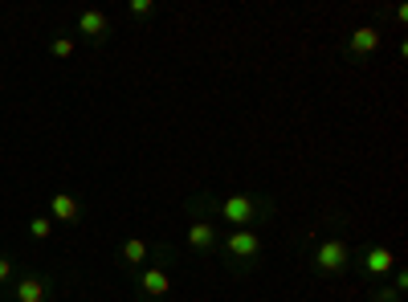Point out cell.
Segmentation results:
<instances>
[{"label": "cell", "mask_w": 408, "mask_h": 302, "mask_svg": "<svg viewBox=\"0 0 408 302\" xmlns=\"http://www.w3.org/2000/svg\"><path fill=\"white\" fill-rule=\"evenodd\" d=\"M151 8H155V4H151V0H131V13H135V17H147V13H151Z\"/></svg>", "instance_id": "cell-16"}, {"label": "cell", "mask_w": 408, "mask_h": 302, "mask_svg": "<svg viewBox=\"0 0 408 302\" xmlns=\"http://www.w3.org/2000/svg\"><path fill=\"white\" fill-rule=\"evenodd\" d=\"M360 257V266H363V274H372V278H384V274H392L396 270V257H392V249L388 245H367Z\"/></svg>", "instance_id": "cell-4"}, {"label": "cell", "mask_w": 408, "mask_h": 302, "mask_svg": "<svg viewBox=\"0 0 408 302\" xmlns=\"http://www.w3.org/2000/svg\"><path fill=\"white\" fill-rule=\"evenodd\" d=\"M392 290H396V294H405L408 290V274L405 270H392Z\"/></svg>", "instance_id": "cell-15"}, {"label": "cell", "mask_w": 408, "mask_h": 302, "mask_svg": "<svg viewBox=\"0 0 408 302\" xmlns=\"http://www.w3.org/2000/svg\"><path fill=\"white\" fill-rule=\"evenodd\" d=\"M49 53H53V57H70V53H73V41H70V37H57V41L49 46Z\"/></svg>", "instance_id": "cell-13"}, {"label": "cell", "mask_w": 408, "mask_h": 302, "mask_svg": "<svg viewBox=\"0 0 408 302\" xmlns=\"http://www.w3.org/2000/svg\"><path fill=\"white\" fill-rule=\"evenodd\" d=\"M216 249H225V257L237 266H253L262 257V237H258V229H229Z\"/></svg>", "instance_id": "cell-3"}, {"label": "cell", "mask_w": 408, "mask_h": 302, "mask_svg": "<svg viewBox=\"0 0 408 302\" xmlns=\"http://www.w3.org/2000/svg\"><path fill=\"white\" fill-rule=\"evenodd\" d=\"M119 257H122V266H131V270H135V266H143L147 257H151V245H147L143 237H127V241H122V249H119Z\"/></svg>", "instance_id": "cell-10"}, {"label": "cell", "mask_w": 408, "mask_h": 302, "mask_svg": "<svg viewBox=\"0 0 408 302\" xmlns=\"http://www.w3.org/2000/svg\"><path fill=\"white\" fill-rule=\"evenodd\" d=\"M376 49H380V29H376V25L351 29V37H347V53H351V57H367V53H376Z\"/></svg>", "instance_id": "cell-7"}, {"label": "cell", "mask_w": 408, "mask_h": 302, "mask_svg": "<svg viewBox=\"0 0 408 302\" xmlns=\"http://www.w3.org/2000/svg\"><path fill=\"white\" fill-rule=\"evenodd\" d=\"M78 196H70V192H57L53 200H49V217L53 221H62V225H70V221H78Z\"/></svg>", "instance_id": "cell-8"}, {"label": "cell", "mask_w": 408, "mask_h": 302, "mask_svg": "<svg viewBox=\"0 0 408 302\" xmlns=\"http://www.w3.org/2000/svg\"><path fill=\"white\" fill-rule=\"evenodd\" d=\"M29 233H33L37 241H45L49 233H53V221H49V217H37V221H29Z\"/></svg>", "instance_id": "cell-12"}, {"label": "cell", "mask_w": 408, "mask_h": 302, "mask_svg": "<svg viewBox=\"0 0 408 302\" xmlns=\"http://www.w3.org/2000/svg\"><path fill=\"white\" fill-rule=\"evenodd\" d=\"M372 302H400V294L388 290V286H380V290H372Z\"/></svg>", "instance_id": "cell-14"}, {"label": "cell", "mask_w": 408, "mask_h": 302, "mask_svg": "<svg viewBox=\"0 0 408 302\" xmlns=\"http://www.w3.org/2000/svg\"><path fill=\"white\" fill-rule=\"evenodd\" d=\"M13 278V261H8V257H0V282H8Z\"/></svg>", "instance_id": "cell-17"}, {"label": "cell", "mask_w": 408, "mask_h": 302, "mask_svg": "<svg viewBox=\"0 0 408 302\" xmlns=\"http://www.w3.org/2000/svg\"><path fill=\"white\" fill-rule=\"evenodd\" d=\"M78 29H82L86 37H94V41H102V37L111 33V21H106V13H98V8H86V13L78 17Z\"/></svg>", "instance_id": "cell-9"}, {"label": "cell", "mask_w": 408, "mask_h": 302, "mask_svg": "<svg viewBox=\"0 0 408 302\" xmlns=\"http://www.w3.org/2000/svg\"><path fill=\"white\" fill-rule=\"evenodd\" d=\"M192 209H209L216 212L225 225L233 229H253L258 217L269 212V200L265 196H253V192H233V196H220V200H192Z\"/></svg>", "instance_id": "cell-1"}, {"label": "cell", "mask_w": 408, "mask_h": 302, "mask_svg": "<svg viewBox=\"0 0 408 302\" xmlns=\"http://www.w3.org/2000/svg\"><path fill=\"white\" fill-rule=\"evenodd\" d=\"M216 245H220V233H216L213 221H192L188 225V249L192 254H216Z\"/></svg>", "instance_id": "cell-5"}, {"label": "cell", "mask_w": 408, "mask_h": 302, "mask_svg": "<svg viewBox=\"0 0 408 302\" xmlns=\"http://www.w3.org/2000/svg\"><path fill=\"white\" fill-rule=\"evenodd\" d=\"M351 261H356V249H351L347 237H327V241H318V249H314V270H318V274H343Z\"/></svg>", "instance_id": "cell-2"}, {"label": "cell", "mask_w": 408, "mask_h": 302, "mask_svg": "<svg viewBox=\"0 0 408 302\" xmlns=\"http://www.w3.org/2000/svg\"><path fill=\"white\" fill-rule=\"evenodd\" d=\"M17 302H45V282L41 278H21L17 282Z\"/></svg>", "instance_id": "cell-11"}, {"label": "cell", "mask_w": 408, "mask_h": 302, "mask_svg": "<svg viewBox=\"0 0 408 302\" xmlns=\"http://www.w3.org/2000/svg\"><path fill=\"white\" fill-rule=\"evenodd\" d=\"M139 290H143L147 298H168L171 294V278H168V270L164 266H147L143 274H139Z\"/></svg>", "instance_id": "cell-6"}]
</instances>
